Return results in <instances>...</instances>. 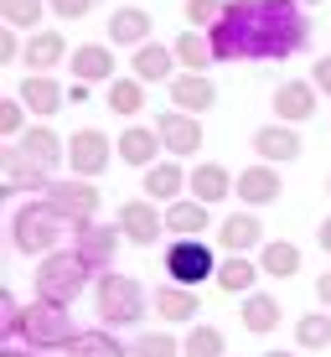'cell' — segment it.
Masks as SVG:
<instances>
[{
    "label": "cell",
    "instance_id": "6da1fadb",
    "mask_svg": "<svg viewBox=\"0 0 331 357\" xmlns=\"http://www.w3.org/2000/svg\"><path fill=\"white\" fill-rule=\"evenodd\" d=\"M207 36L217 63H285L311 47V21L300 0H228Z\"/></svg>",
    "mask_w": 331,
    "mask_h": 357
},
{
    "label": "cell",
    "instance_id": "7a4b0ae2",
    "mask_svg": "<svg viewBox=\"0 0 331 357\" xmlns=\"http://www.w3.org/2000/svg\"><path fill=\"white\" fill-rule=\"evenodd\" d=\"M104 269L88 259V254L72 243V249H52V254H42L36 259V275H31V285L42 301H57V305H72V301H83V290H93V280H99Z\"/></svg>",
    "mask_w": 331,
    "mask_h": 357
},
{
    "label": "cell",
    "instance_id": "3957f363",
    "mask_svg": "<svg viewBox=\"0 0 331 357\" xmlns=\"http://www.w3.org/2000/svg\"><path fill=\"white\" fill-rule=\"evenodd\" d=\"M6 337L10 342H26L31 352H57V347H68V342L78 337V326H72L68 305L42 301V295H36L31 305H21L16 321H6Z\"/></svg>",
    "mask_w": 331,
    "mask_h": 357
},
{
    "label": "cell",
    "instance_id": "277c9868",
    "mask_svg": "<svg viewBox=\"0 0 331 357\" xmlns=\"http://www.w3.org/2000/svg\"><path fill=\"white\" fill-rule=\"evenodd\" d=\"M63 238H72V228L52 213V207H47V197H36V202H21L16 213H10V249L26 254V259H42V254H52Z\"/></svg>",
    "mask_w": 331,
    "mask_h": 357
},
{
    "label": "cell",
    "instance_id": "5b68a950",
    "mask_svg": "<svg viewBox=\"0 0 331 357\" xmlns=\"http://www.w3.org/2000/svg\"><path fill=\"white\" fill-rule=\"evenodd\" d=\"M93 311H99L104 326H140L145 311H151V301H145V285L134 275H119V269H104L99 280H93Z\"/></svg>",
    "mask_w": 331,
    "mask_h": 357
},
{
    "label": "cell",
    "instance_id": "8992f818",
    "mask_svg": "<svg viewBox=\"0 0 331 357\" xmlns=\"http://www.w3.org/2000/svg\"><path fill=\"white\" fill-rule=\"evenodd\" d=\"M217 249L207 238H171L166 243V259H161V269H166V280H176V285H192L197 290L202 280H217Z\"/></svg>",
    "mask_w": 331,
    "mask_h": 357
},
{
    "label": "cell",
    "instance_id": "52a82bcc",
    "mask_svg": "<svg viewBox=\"0 0 331 357\" xmlns=\"http://www.w3.org/2000/svg\"><path fill=\"white\" fill-rule=\"evenodd\" d=\"M42 197H47V207H52V213L63 218L68 228L93 223V218H99V202H104V192L93 187L88 176H63V181H52Z\"/></svg>",
    "mask_w": 331,
    "mask_h": 357
},
{
    "label": "cell",
    "instance_id": "ba28073f",
    "mask_svg": "<svg viewBox=\"0 0 331 357\" xmlns=\"http://www.w3.org/2000/svg\"><path fill=\"white\" fill-rule=\"evenodd\" d=\"M114 140H109L104 130H78V135H68V171L72 176H88V181H99L109 166H114Z\"/></svg>",
    "mask_w": 331,
    "mask_h": 357
},
{
    "label": "cell",
    "instance_id": "9c48e42d",
    "mask_svg": "<svg viewBox=\"0 0 331 357\" xmlns=\"http://www.w3.org/2000/svg\"><path fill=\"white\" fill-rule=\"evenodd\" d=\"M52 181H57L52 171H47L42 161H31V155H21L16 145H6V151H0V197H26V192L42 197Z\"/></svg>",
    "mask_w": 331,
    "mask_h": 357
},
{
    "label": "cell",
    "instance_id": "30bf717a",
    "mask_svg": "<svg viewBox=\"0 0 331 357\" xmlns=\"http://www.w3.org/2000/svg\"><path fill=\"white\" fill-rule=\"evenodd\" d=\"M119 228H125V243H134V249H151L155 238L166 233V207L151 202V197H130V202H119Z\"/></svg>",
    "mask_w": 331,
    "mask_h": 357
},
{
    "label": "cell",
    "instance_id": "8fae6325",
    "mask_svg": "<svg viewBox=\"0 0 331 357\" xmlns=\"http://www.w3.org/2000/svg\"><path fill=\"white\" fill-rule=\"evenodd\" d=\"M151 311L161 316L166 326H192L202 316V295L192 290V285H176V280H161L151 295Z\"/></svg>",
    "mask_w": 331,
    "mask_h": 357
},
{
    "label": "cell",
    "instance_id": "7c38bea8",
    "mask_svg": "<svg viewBox=\"0 0 331 357\" xmlns=\"http://www.w3.org/2000/svg\"><path fill=\"white\" fill-rule=\"evenodd\" d=\"M233 197H238L243 207H269V202H279V197H285V176H279V166L254 161V166L238 171V187H233Z\"/></svg>",
    "mask_w": 331,
    "mask_h": 357
},
{
    "label": "cell",
    "instance_id": "4fadbf2b",
    "mask_svg": "<svg viewBox=\"0 0 331 357\" xmlns=\"http://www.w3.org/2000/svg\"><path fill=\"white\" fill-rule=\"evenodd\" d=\"M155 130L166 140V155H197L202 151V114H187V109H171V114H155Z\"/></svg>",
    "mask_w": 331,
    "mask_h": 357
},
{
    "label": "cell",
    "instance_id": "5bb4252c",
    "mask_svg": "<svg viewBox=\"0 0 331 357\" xmlns=\"http://www.w3.org/2000/svg\"><path fill=\"white\" fill-rule=\"evenodd\" d=\"M68 73H72L78 83H114V78H119L114 42H83V47H72Z\"/></svg>",
    "mask_w": 331,
    "mask_h": 357
},
{
    "label": "cell",
    "instance_id": "9a60e30c",
    "mask_svg": "<svg viewBox=\"0 0 331 357\" xmlns=\"http://www.w3.org/2000/svg\"><path fill=\"white\" fill-rule=\"evenodd\" d=\"M114 151H119V161H125V166H140V171H151L155 161H161L166 140H161V130H155V125H134V119H125V130H119Z\"/></svg>",
    "mask_w": 331,
    "mask_h": 357
},
{
    "label": "cell",
    "instance_id": "2e32d148",
    "mask_svg": "<svg viewBox=\"0 0 331 357\" xmlns=\"http://www.w3.org/2000/svg\"><path fill=\"white\" fill-rule=\"evenodd\" d=\"M316 98H321V89H316L311 78H285L275 89V98H269V109H275V119H285V125H305V119H316Z\"/></svg>",
    "mask_w": 331,
    "mask_h": 357
},
{
    "label": "cell",
    "instance_id": "e0dca14e",
    "mask_svg": "<svg viewBox=\"0 0 331 357\" xmlns=\"http://www.w3.org/2000/svg\"><path fill=\"white\" fill-rule=\"evenodd\" d=\"M254 155H259V161H269V166H285V161H300V155H305V140H300L295 125L275 119V125L254 130Z\"/></svg>",
    "mask_w": 331,
    "mask_h": 357
},
{
    "label": "cell",
    "instance_id": "ac0fdd59",
    "mask_svg": "<svg viewBox=\"0 0 331 357\" xmlns=\"http://www.w3.org/2000/svg\"><path fill=\"white\" fill-rule=\"evenodd\" d=\"M16 98L31 109L36 119H52V114H63L68 89L52 78V73H21V89H16Z\"/></svg>",
    "mask_w": 331,
    "mask_h": 357
},
{
    "label": "cell",
    "instance_id": "d6986e66",
    "mask_svg": "<svg viewBox=\"0 0 331 357\" xmlns=\"http://www.w3.org/2000/svg\"><path fill=\"white\" fill-rule=\"evenodd\" d=\"M72 57V47H68V31H26V52H21V68L26 73H57Z\"/></svg>",
    "mask_w": 331,
    "mask_h": 357
},
{
    "label": "cell",
    "instance_id": "ffe728a7",
    "mask_svg": "<svg viewBox=\"0 0 331 357\" xmlns=\"http://www.w3.org/2000/svg\"><path fill=\"white\" fill-rule=\"evenodd\" d=\"M217 249H223V254H249V249H264V223H259V207L228 213L223 223H217Z\"/></svg>",
    "mask_w": 331,
    "mask_h": 357
},
{
    "label": "cell",
    "instance_id": "44dd1931",
    "mask_svg": "<svg viewBox=\"0 0 331 357\" xmlns=\"http://www.w3.org/2000/svg\"><path fill=\"white\" fill-rule=\"evenodd\" d=\"M21 155H31V161H42L47 171H57V166H68V140L57 135L47 119H36V125H26V135L21 140H10Z\"/></svg>",
    "mask_w": 331,
    "mask_h": 357
},
{
    "label": "cell",
    "instance_id": "7402d4cb",
    "mask_svg": "<svg viewBox=\"0 0 331 357\" xmlns=\"http://www.w3.org/2000/svg\"><path fill=\"white\" fill-rule=\"evenodd\" d=\"M187 181H192V171L176 161V155H161L151 171H145V181H140V192L151 197V202H176V197H187Z\"/></svg>",
    "mask_w": 331,
    "mask_h": 357
},
{
    "label": "cell",
    "instance_id": "603a6c76",
    "mask_svg": "<svg viewBox=\"0 0 331 357\" xmlns=\"http://www.w3.org/2000/svg\"><path fill=\"white\" fill-rule=\"evenodd\" d=\"M130 73L140 83H171L181 73L176 63V47H166V42H145V47H134L130 52Z\"/></svg>",
    "mask_w": 331,
    "mask_h": 357
},
{
    "label": "cell",
    "instance_id": "cb8c5ba5",
    "mask_svg": "<svg viewBox=\"0 0 331 357\" xmlns=\"http://www.w3.org/2000/svg\"><path fill=\"white\" fill-rule=\"evenodd\" d=\"M72 243H78V249L88 254L99 269H109V264H114V254H119V243H125V228H119V223H99V218H93V223L72 228Z\"/></svg>",
    "mask_w": 331,
    "mask_h": 357
},
{
    "label": "cell",
    "instance_id": "d4e9b609",
    "mask_svg": "<svg viewBox=\"0 0 331 357\" xmlns=\"http://www.w3.org/2000/svg\"><path fill=\"white\" fill-rule=\"evenodd\" d=\"M233 187H238V176H233L223 161H197V166H192V181H187V197L217 207L223 197H233Z\"/></svg>",
    "mask_w": 331,
    "mask_h": 357
},
{
    "label": "cell",
    "instance_id": "484cf974",
    "mask_svg": "<svg viewBox=\"0 0 331 357\" xmlns=\"http://www.w3.org/2000/svg\"><path fill=\"white\" fill-rule=\"evenodd\" d=\"M171 104L187 109V114H207L217 104V83L207 73H176L171 78Z\"/></svg>",
    "mask_w": 331,
    "mask_h": 357
},
{
    "label": "cell",
    "instance_id": "4316f807",
    "mask_svg": "<svg viewBox=\"0 0 331 357\" xmlns=\"http://www.w3.org/2000/svg\"><path fill=\"white\" fill-rule=\"evenodd\" d=\"M259 259H249V254H223V264H217V280L213 285L233 295V301H243V295H254V285H259Z\"/></svg>",
    "mask_w": 331,
    "mask_h": 357
},
{
    "label": "cell",
    "instance_id": "83f0119b",
    "mask_svg": "<svg viewBox=\"0 0 331 357\" xmlns=\"http://www.w3.org/2000/svg\"><path fill=\"white\" fill-rule=\"evenodd\" d=\"M207 223H213V207L197 202V197H176V202H166V233H176V238H202Z\"/></svg>",
    "mask_w": 331,
    "mask_h": 357
},
{
    "label": "cell",
    "instance_id": "f1b7e54d",
    "mask_svg": "<svg viewBox=\"0 0 331 357\" xmlns=\"http://www.w3.org/2000/svg\"><path fill=\"white\" fill-rule=\"evenodd\" d=\"M151 26H155V21H151V10H145V6H119L114 16H109V42L134 52V47L151 42Z\"/></svg>",
    "mask_w": 331,
    "mask_h": 357
},
{
    "label": "cell",
    "instance_id": "f546056e",
    "mask_svg": "<svg viewBox=\"0 0 331 357\" xmlns=\"http://www.w3.org/2000/svg\"><path fill=\"white\" fill-rule=\"evenodd\" d=\"M238 321H243V331H254V337H269V331L285 321V305H279L269 290H254V295H243Z\"/></svg>",
    "mask_w": 331,
    "mask_h": 357
},
{
    "label": "cell",
    "instance_id": "4dcf8cb0",
    "mask_svg": "<svg viewBox=\"0 0 331 357\" xmlns=\"http://www.w3.org/2000/svg\"><path fill=\"white\" fill-rule=\"evenodd\" d=\"M145 89H151V83H140L134 73H119L114 83H104V104H109V114H119V119L145 114Z\"/></svg>",
    "mask_w": 331,
    "mask_h": 357
},
{
    "label": "cell",
    "instance_id": "1f68e13d",
    "mask_svg": "<svg viewBox=\"0 0 331 357\" xmlns=\"http://www.w3.org/2000/svg\"><path fill=\"white\" fill-rule=\"evenodd\" d=\"M259 269H264V280H295L300 275V249L290 238H264Z\"/></svg>",
    "mask_w": 331,
    "mask_h": 357
},
{
    "label": "cell",
    "instance_id": "d6a6232c",
    "mask_svg": "<svg viewBox=\"0 0 331 357\" xmlns=\"http://www.w3.org/2000/svg\"><path fill=\"white\" fill-rule=\"evenodd\" d=\"M171 47H176V63H181V73H207V68L217 63V52H213V36H207V31H197V26H192V31H181Z\"/></svg>",
    "mask_w": 331,
    "mask_h": 357
},
{
    "label": "cell",
    "instance_id": "836d02e7",
    "mask_svg": "<svg viewBox=\"0 0 331 357\" xmlns=\"http://www.w3.org/2000/svg\"><path fill=\"white\" fill-rule=\"evenodd\" d=\"M68 357H125V342L114 337V326H88L63 347Z\"/></svg>",
    "mask_w": 331,
    "mask_h": 357
},
{
    "label": "cell",
    "instance_id": "e575fe53",
    "mask_svg": "<svg viewBox=\"0 0 331 357\" xmlns=\"http://www.w3.org/2000/svg\"><path fill=\"white\" fill-rule=\"evenodd\" d=\"M181 357H228V337L213 321H192L181 337Z\"/></svg>",
    "mask_w": 331,
    "mask_h": 357
},
{
    "label": "cell",
    "instance_id": "d590c367",
    "mask_svg": "<svg viewBox=\"0 0 331 357\" xmlns=\"http://www.w3.org/2000/svg\"><path fill=\"white\" fill-rule=\"evenodd\" d=\"M295 347L300 352H326L331 347V311H326V305H321V311L295 316Z\"/></svg>",
    "mask_w": 331,
    "mask_h": 357
},
{
    "label": "cell",
    "instance_id": "8d00e7d4",
    "mask_svg": "<svg viewBox=\"0 0 331 357\" xmlns=\"http://www.w3.org/2000/svg\"><path fill=\"white\" fill-rule=\"evenodd\" d=\"M47 0H0V21L16 31H42V16H47Z\"/></svg>",
    "mask_w": 331,
    "mask_h": 357
},
{
    "label": "cell",
    "instance_id": "74e56055",
    "mask_svg": "<svg viewBox=\"0 0 331 357\" xmlns=\"http://www.w3.org/2000/svg\"><path fill=\"white\" fill-rule=\"evenodd\" d=\"M130 357H181V342L171 337V326H161V331H140V337L130 342Z\"/></svg>",
    "mask_w": 331,
    "mask_h": 357
},
{
    "label": "cell",
    "instance_id": "f35d334b",
    "mask_svg": "<svg viewBox=\"0 0 331 357\" xmlns=\"http://www.w3.org/2000/svg\"><path fill=\"white\" fill-rule=\"evenodd\" d=\"M26 114L31 109L21 104V98H0V135H6V140H21V135H26Z\"/></svg>",
    "mask_w": 331,
    "mask_h": 357
},
{
    "label": "cell",
    "instance_id": "ab89813d",
    "mask_svg": "<svg viewBox=\"0 0 331 357\" xmlns=\"http://www.w3.org/2000/svg\"><path fill=\"white\" fill-rule=\"evenodd\" d=\"M223 6H228V0H187V26L213 31L217 21H223Z\"/></svg>",
    "mask_w": 331,
    "mask_h": 357
},
{
    "label": "cell",
    "instance_id": "60d3db41",
    "mask_svg": "<svg viewBox=\"0 0 331 357\" xmlns=\"http://www.w3.org/2000/svg\"><path fill=\"white\" fill-rule=\"evenodd\" d=\"M47 6H52V16H57V21H88L99 0H47Z\"/></svg>",
    "mask_w": 331,
    "mask_h": 357
},
{
    "label": "cell",
    "instance_id": "b9f144b4",
    "mask_svg": "<svg viewBox=\"0 0 331 357\" xmlns=\"http://www.w3.org/2000/svg\"><path fill=\"white\" fill-rule=\"evenodd\" d=\"M311 83H316V89H321V93L331 98V52H326V57H316V63H311Z\"/></svg>",
    "mask_w": 331,
    "mask_h": 357
},
{
    "label": "cell",
    "instance_id": "7bdbcfd3",
    "mask_svg": "<svg viewBox=\"0 0 331 357\" xmlns=\"http://www.w3.org/2000/svg\"><path fill=\"white\" fill-rule=\"evenodd\" d=\"M316 301H321V305H326V311H331V269H326V275H321V280H316Z\"/></svg>",
    "mask_w": 331,
    "mask_h": 357
},
{
    "label": "cell",
    "instance_id": "ee69618b",
    "mask_svg": "<svg viewBox=\"0 0 331 357\" xmlns=\"http://www.w3.org/2000/svg\"><path fill=\"white\" fill-rule=\"evenodd\" d=\"M316 243H321V249L331 254V218H321V228H316Z\"/></svg>",
    "mask_w": 331,
    "mask_h": 357
},
{
    "label": "cell",
    "instance_id": "f6af8a7d",
    "mask_svg": "<svg viewBox=\"0 0 331 357\" xmlns=\"http://www.w3.org/2000/svg\"><path fill=\"white\" fill-rule=\"evenodd\" d=\"M0 357H36V352L26 347V342H16V347H6V352H0Z\"/></svg>",
    "mask_w": 331,
    "mask_h": 357
},
{
    "label": "cell",
    "instance_id": "bcb514c9",
    "mask_svg": "<svg viewBox=\"0 0 331 357\" xmlns=\"http://www.w3.org/2000/svg\"><path fill=\"white\" fill-rule=\"evenodd\" d=\"M264 357H295V352H285V347H269Z\"/></svg>",
    "mask_w": 331,
    "mask_h": 357
},
{
    "label": "cell",
    "instance_id": "7dc6e473",
    "mask_svg": "<svg viewBox=\"0 0 331 357\" xmlns=\"http://www.w3.org/2000/svg\"><path fill=\"white\" fill-rule=\"evenodd\" d=\"M326 197H331V171H326Z\"/></svg>",
    "mask_w": 331,
    "mask_h": 357
},
{
    "label": "cell",
    "instance_id": "c3c4849f",
    "mask_svg": "<svg viewBox=\"0 0 331 357\" xmlns=\"http://www.w3.org/2000/svg\"><path fill=\"white\" fill-rule=\"evenodd\" d=\"M300 6H321V0H300Z\"/></svg>",
    "mask_w": 331,
    "mask_h": 357
}]
</instances>
